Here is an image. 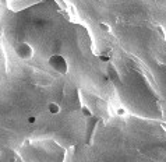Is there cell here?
Here are the masks:
<instances>
[{
    "mask_svg": "<svg viewBox=\"0 0 166 162\" xmlns=\"http://www.w3.org/2000/svg\"><path fill=\"white\" fill-rule=\"evenodd\" d=\"M49 64L50 67L53 68L55 71L57 73H62V74H66L67 73V62H66V59L63 58L62 55H53L50 56L49 59Z\"/></svg>",
    "mask_w": 166,
    "mask_h": 162,
    "instance_id": "1",
    "label": "cell"
},
{
    "mask_svg": "<svg viewBox=\"0 0 166 162\" xmlns=\"http://www.w3.org/2000/svg\"><path fill=\"white\" fill-rule=\"evenodd\" d=\"M17 55L20 56L21 59H31L32 55H34V50H32V48L29 46L28 43H21L18 48H17Z\"/></svg>",
    "mask_w": 166,
    "mask_h": 162,
    "instance_id": "2",
    "label": "cell"
},
{
    "mask_svg": "<svg viewBox=\"0 0 166 162\" xmlns=\"http://www.w3.org/2000/svg\"><path fill=\"white\" fill-rule=\"evenodd\" d=\"M48 110H49L50 115H59V113H60V106H59V104L50 102V104L48 105Z\"/></svg>",
    "mask_w": 166,
    "mask_h": 162,
    "instance_id": "3",
    "label": "cell"
},
{
    "mask_svg": "<svg viewBox=\"0 0 166 162\" xmlns=\"http://www.w3.org/2000/svg\"><path fill=\"white\" fill-rule=\"evenodd\" d=\"M81 113H83V116H85V118H91L92 116V112H91V109H89L88 106H81Z\"/></svg>",
    "mask_w": 166,
    "mask_h": 162,
    "instance_id": "4",
    "label": "cell"
},
{
    "mask_svg": "<svg viewBox=\"0 0 166 162\" xmlns=\"http://www.w3.org/2000/svg\"><path fill=\"white\" fill-rule=\"evenodd\" d=\"M99 29H101V31H103V32H109L110 31V27L108 25V24H105V23H99Z\"/></svg>",
    "mask_w": 166,
    "mask_h": 162,
    "instance_id": "5",
    "label": "cell"
},
{
    "mask_svg": "<svg viewBox=\"0 0 166 162\" xmlns=\"http://www.w3.org/2000/svg\"><path fill=\"white\" fill-rule=\"evenodd\" d=\"M27 122H28L29 124H34V123H37V116H29V118L27 119Z\"/></svg>",
    "mask_w": 166,
    "mask_h": 162,
    "instance_id": "6",
    "label": "cell"
},
{
    "mask_svg": "<svg viewBox=\"0 0 166 162\" xmlns=\"http://www.w3.org/2000/svg\"><path fill=\"white\" fill-rule=\"evenodd\" d=\"M116 113H117V115H119V116H124L127 112H126V109H124V108H119Z\"/></svg>",
    "mask_w": 166,
    "mask_h": 162,
    "instance_id": "7",
    "label": "cell"
},
{
    "mask_svg": "<svg viewBox=\"0 0 166 162\" xmlns=\"http://www.w3.org/2000/svg\"><path fill=\"white\" fill-rule=\"evenodd\" d=\"M99 60H101V62H109V58L105 56V55H101V56H99Z\"/></svg>",
    "mask_w": 166,
    "mask_h": 162,
    "instance_id": "8",
    "label": "cell"
}]
</instances>
